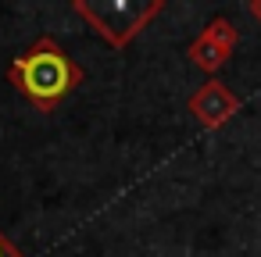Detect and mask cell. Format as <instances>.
I'll list each match as a JSON object with an SVG mask.
<instances>
[{
	"mask_svg": "<svg viewBox=\"0 0 261 257\" xmlns=\"http://www.w3.org/2000/svg\"><path fill=\"white\" fill-rule=\"evenodd\" d=\"M8 79L36 111H54L83 82V68L68 58V50L58 40L40 36L25 54H18L8 65Z\"/></svg>",
	"mask_w": 261,
	"mask_h": 257,
	"instance_id": "6da1fadb",
	"label": "cell"
},
{
	"mask_svg": "<svg viewBox=\"0 0 261 257\" xmlns=\"http://www.w3.org/2000/svg\"><path fill=\"white\" fill-rule=\"evenodd\" d=\"M161 0H150V4H129V0H115V4H93V0H75L72 11L83 15L100 40H108L115 50H125L133 36H140L147 29V22L161 11Z\"/></svg>",
	"mask_w": 261,
	"mask_h": 257,
	"instance_id": "7a4b0ae2",
	"label": "cell"
},
{
	"mask_svg": "<svg viewBox=\"0 0 261 257\" xmlns=\"http://www.w3.org/2000/svg\"><path fill=\"white\" fill-rule=\"evenodd\" d=\"M240 97L225 86V82H218V79H211V82H204L193 97H190V115L204 125V129H218V125H225L236 111H240Z\"/></svg>",
	"mask_w": 261,
	"mask_h": 257,
	"instance_id": "3957f363",
	"label": "cell"
},
{
	"mask_svg": "<svg viewBox=\"0 0 261 257\" xmlns=\"http://www.w3.org/2000/svg\"><path fill=\"white\" fill-rule=\"evenodd\" d=\"M229 58H232V54H229L225 47H218L215 40H207L204 33H200V36L190 43V61H193L200 72H207V75H215V72H218V68L229 61Z\"/></svg>",
	"mask_w": 261,
	"mask_h": 257,
	"instance_id": "277c9868",
	"label": "cell"
},
{
	"mask_svg": "<svg viewBox=\"0 0 261 257\" xmlns=\"http://www.w3.org/2000/svg\"><path fill=\"white\" fill-rule=\"evenodd\" d=\"M204 36H207V40H215L218 47H225L229 54L236 50V40H240V33H236V25H232L229 18H211V22H207V29H204Z\"/></svg>",
	"mask_w": 261,
	"mask_h": 257,
	"instance_id": "5b68a950",
	"label": "cell"
},
{
	"mask_svg": "<svg viewBox=\"0 0 261 257\" xmlns=\"http://www.w3.org/2000/svg\"><path fill=\"white\" fill-rule=\"evenodd\" d=\"M0 257H25V253H22V250L4 236V232H0Z\"/></svg>",
	"mask_w": 261,
	"mask_h": 257,
	"instance_id": "8992f818",
	"label": "cell"
},
{
	"mask_svg": "<svg viewBox=\"0 0 261 257\" xmlns=\"http://www.w3.org/2000/svg\"><path fill=\"white\" fill-rule=\"evenodd\" d=\"M247 11H250V18H257V22H261V0H250Z\"/></svg>",
	"mask_w": 261,
	"mask_h": 257,
	"instance_id": "52a82bcc",
	"label": "cell"
}]
</instances>
